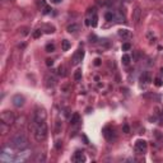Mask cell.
Wrapping results in <instances>:
<instances>
[{"label":"cell","instance_id":"obj_13","mask_svg":"<svg viewBox=\"0 0 163 163\" xmlns=\"http://www.w3.org/2000/svg\"><path fill=\"white\" fill-rule=\"evenodd\" d=\"M66 30H68L69 33H75V32L79 31V26L76 24V23H71V24L68 26V28H66Z\"/></svg>","mask_w":163,"mask_h":163},{"label":"cell","instance_id":"obj_6","mask_svg":"<svg viewBox=\"0 0 163 163\" xmlns=\"http://www.w3.org/2000/svg\"><path fill=\"white\" fill-rule=\"evenodd\" d=\"M84 57V51L83 49H79L78 51H75V54L73 55V57H71V64L73 65H78L82 60H83Z\"/></svg>","mask_w":163,"mask_h":163},{"label":"cell","instance_id":"obj_30","mask_svg":"<svg viewBox=\"0 0 163 163\" xmlns=\"http://www.w3.org/2000/svg\"><path fill=\"white\" fill-rule=\"evenodd\" d=\"M129 131H130L129 126H127V125H124V133H125V134H129Z\"/></svg>","mask_w":163,"mask_h":163},{"label":"cell","instance_id":"obj_20","mask_svg":"<svg viewBox=\"0 0 163 163\" xmlns=\"http://www.w3.org/2000/svg\"><path fill=\"white\" fill-rule=\"evenodd\" d=\"M54 50H55V46L52 44L46 45V52H54Z\"/></svg>","mask_w":163,"mask_h":163},{"label":"cell","instance_id":"obj_7","mask_svg":"<svg viewBox=\"0 0 163 163\" xmlns=\"http://www.w3.org/2000/svg\"><path fill=\"white\" fill-rule=\"evenodd\" d=\"M12 102H13L14 106L19 108V107H22L23 104H24V97H23V96H21V94H16V96H13Z\"/></svg>","mask_w":163,"mask_h":163},{"label":"cell","instance_id":"obj_27","mask_svg":"<svg viewBox=\"0 0 163 163\" xmlns=\"http://www.w3.org/2000/svg\"><path fill=\"white\" fill-rule=\"evenodd\" d=\"M46 65L47 66H52V65H54V60H52V59H47L46 60Z\"/></svg>","mask_w":163,"mask_h":163},{"label":"cell","instance_id":"obj_14","mask_svg":"<svg viewBox=\"0 0 163 163\" xmlns=\"http://www.w3.org/2000/svg\"><path fill=\"white\" fill-rule=\"evenodd\" d=\"M61 49H63V51H68L70 49V42L68 40H63L61 41Z\"/></svg>","mask_w":163,"mask_h":163},{"label":"cell","instance_id":"obj_29","mask_svg":"<svg viewBox=\"0 0 163 163\" xmlns=\"http://www.w3.org/2000/svg\"><path fill=\"white\" fill-rule=\"evenodd\" d=\"M61 147H63V142H56V149H60Z\"/></svg>","mask_w":163,"mask_h":163},{"label":"cell","instance_id":"obj_12","mask_svg":"<svg viewBox=\"0 0 163 163\" xmlns=\"http://www.w3.org/2000/svg\"><path fill=\"white\" fill-rule=\"evenodd\" d=\"M140 82H142V83H144V84H149L150 82H152L149 73H147V71H145V73H143V74L140 75Z\"/></svg>","mask_w":163,"mask_h":163},{"label":"cell","instance_id":"obj_4","mask_svg":"<svg viewBox=\"0 0 163 163\" xmlns=\"http://www.w3.org/2000/svg\"><path fill=\"white\" fill-rule=\"evenodd\" d=\"M46 119H47V112H46V110L42 108V107L36 108L35 116H33V121L41 122V121H46Z\"/></svg>","mask_w":163,"mask_h":163},{"label":"cell","instance_id":"obj_8","mask_svg":"<svg viewBox=\"0 0 163 163\" xmlns=\"http://www.w3.org/2000/svg\"><path fill=\"white\" fill-rule=\"evenodd\" d=\"M73 161L76 162V163H82V162H85V156H84V153L83 152H75V154L73 157Z\"/></svg>","mask_w":163,"mask_h":163},{"label":"cell","instance_id":"obj_15","mask_svg":"<svg viewBox=\"0 0 163 163\" xmlns=\"http://www.w3.org/2000/svg\"><path fill=\"white\" fill-rule=\"evenodd\" d=\"M78 122H79V113H74L73 117H71V120H70V124L71 125H76Z\"/></svg>","mask_w":163,"mask_h":163},{"label":"cell","instance_id":"obj_36","mask_svg":"<svg viewBox=\"0 0 163 163\" xmlns=\"http://www.w3.org/2000/svg\"><path fill=\"white\" fill-rule=\"evenodd\" d=\"M162 119H163V112H162Z\"/></svg>","mask_w":163,"mask_h":163},{"label":"cell","instance_id":"obj_34","mask_svg":"<svg viewBox=\"0 0 163 163\" xmlns=\"http://www.w3.org/2000/svg\"><path fill=\"white\" fill-rule=\"evenodd\" d=\"M52 1H54V3H60L61 0H52Z\"/></svg>","mask_w":163,"mask_h":163},{"label":"cell","instance_id":"obj_10","mask_svg":"<svg viewBox=\"0 0 163 163\" xmlns=\"http://www.w3.org/2000/svg\"><path fill=\"white\" fill-rule=\"evenodd\" d=\"M92 13V17H90V19H89V22H90V26L92 27H97V24H98V16H97V12H96V9H93V12H90Z\"/></svg>","mask_w":163,"mask_h":163},{"label":"cell","instance_id":"obj_2","mask_svg":"<svg viewBox=\"0 0 163 163\" xmlns=\"http://www.w3.org/2000/svg\"><path fill=\"white\" fill-rule=\"evenodd\" d=\"M47 125L45 121L41 122H33V134H35V139L37 142H44L47 138Z\"/></svg>","mask_w":163,"mask_h":163},{"label":"cell","instance_id":"obj_11","mask_svg":"<svg viewBox=\"0 0 163 163\" xmlns=\"http://www.w3.org/2000/svg\"><path fill=\"white\" fill-rule=\"evenodd\" d=\"M119 36L122 37V38H125V40H127V38L133 37V33H131V31H129V30H120L119 31Z\"/></svg>","mask_w":163,"mask_h":163},{"label":"cell","instance_id":"obj_25","mask_svg":"<svg viewBox=\"0 0 163 163\" xmlns=\"http://www.w3.org/2000/svg\"><path fill=\"white\" fill-rule=\"evenodd\" d=\"M154 84L157 85V87H162V80H161L159 78H157V79L154 80Z\"/></svg>","mask_w":163,"mask_h":163},{"label":"cell","instance_id":"obj_17","mask_svg":"<svg viewBox=\"0 0 163 163\" xmlns=\"http://www.w3.org/2000/svg\"><path fill=\"white\" fill-rule=\"evenodd\" d=\"M74 79H75V82H80L82 80V70L80 69H78L74 73Z\"/></svg>","mask_w":163,"mask_h":163},{"label":"cell","instance_id":"obj_26","mask_svg":"<svg viewBox=\"0 0 163 163\" xmlns=\"http://www.w3.org/2000/svg\"><path fill=\"white\" fill-rule=\"evenodd\" d=\"M38 7H40V8H45L46 7L45 0H38Z\"/></svg>","mask_w":163,"mask_h":163},{"label":"cell","instance_id":"obj_22","mask_svg":"<svg viewBox=\"0 0 163 163\" xmlns=\"http://www.w3.org/2000/svg\"><path fill=\"white\" fill-rule=\"evenodd\" d=\"M113 18H115V14L113 13H111V12L106 13V19H107V21H112Z\"/></svg>","mask_w":163,"mask_h":163},{"label":"cell","instance_id":"obj_9","mask_svg":"<svg viewBox=\"0 0 163 163\" xmlns=\"http://www.w3.org/2000/svg\"><path fill=\"white\" fill-rule=\"evenodd\" d=\"M140 17H142V9H140V7H136L135 10L133 13V21L138 24L139 21H140Z\"/></svg>","mask_w":163,"mask_h":163},{"label":"cell","instance_id":"obj_28","mask_svg":"<svg viewBox=\"0 0 163 163\" xmlns=\"http://www.w3.org/2000/svg\"><path fill=\"white\" fill-rule=\"evenodd\" d=\"M50 10H51V8L46 5V7L44 8V12H42V13H44V14H49V13H50Z\"/></svg>","mask_w":163,"mask_h":163},{"label":"cell","instance_id":"obj_35","mask_svg":"<svg viewBox=\"0 0 163 163\" xmlns=\"http://www.w3.org/2000/svg\"><path fill=\"white\" fill-rule=\"evenodd\" d=\"M152 1H158V0H152Z\"/></svg>","mask_w":163,"mask_h":163},{"label":"cell","instance_id":"obj_18","mask_svg":"<svg viewBox=\"0 0 163 163\" xmlns=\"http://www.w3.org/2000/svg\"><path fill=\"white\" fill-rule=\"evenodd\" d=\"M55 84V78H52V76H46V85H54Z\"/></svg>","mask_w":163,"mask_h":163},{"label":"cell","instance_id":"obj_3","mask_svg":"<svg viewBox=\"0 0 163 163\" xmlns=\"http://www.w3.org/2000/svg\"><path fill=\"white\" fill-rule=\"evenodd\" d=\"M0 120H1L3 122H5L7 125L10 126L16 122V115L12 111H9V110H5V111H3L1 115H0Z\"/></svg>","mask_w":163,"mask_h":163},{"label":"cell","instance_id":"obj_19","mask_svg":"<svg viewBox=\"0 0 163 163\" xmlns=\"http://www.w3.org/2000/svg\"><path fill=\"white\" fill-rule=\"evenodd\" d=\"M122 64L124 65H129V64H130V56H129V55H122Z\"/></svg>","mask_w":163,"mask_h":163},{"label":"cell","instance_id":"obj_21","mask_svg":"<svg viewBox=\"0 0 163 163\" xmlns=\"http://www.w3.org/2000/svg\"><path fill=\"white\" fill-rule=\"evenodd\" d=\"M57 71H59V75H61V76H65V68L64 66H59V69H57Z\"/></svg>","mask_w":163,"mask_h":163},{"label":"cell","instance_id":"obj_5","mask_svg":"<svg viewBox=\"0 0 163 163\" xmlns=\"http://www.w3.org/2000/svg\"><path fill=\"white\" fill-rule=\"evenodd\" d=\"M147 148H148V144L145 140H143V139H138L136 143H135V147H134V149H135L136 154H144L147 152Z\"/></svg>","mask_w":163,"mask_h":163},{"label":"cell","instance_id":"obj_33","mask_svg":"<svg viewBox=\"0 0 163 163\" xmlns=\"http://www.w3.org/2000/svg\"><path fill=\"white\" fill-rule=\"evenodd\" d=\"M122 3H125V4H129V3H133L134 0H121Z\"/></svg>","mask_w":163,"mask_h":163},{"label":"cell","instance_id":"obj_23","mask_svg":"<svg viewBox=\"0 0 163 163\" xmlns=\"http://www.w3.org/2000/svg\"><path fill=\"white\" fill-rule=\"evenodd\" d=\"M41 35H42V31L41 30H36L35 32H33V37H35V38L41 37Z\"/></svg>","mask_w":163,"mask_h":163},{"label":"cell","instance_id":"obj_16","mask_svg":"<svg viewBox=\"0 0 163 163\" xmlns=\"http://www.w3.org/2000/svg\"><path fill=\"white\" fill-rule=\"evenodd\" d=\"M8 126L9 125H7V124L3 122V121H1V124H0V129H1V134H3V135H5V134L8 133Z\"/></svg>","mask_w":163,"mask_h":163},{"label":"cell","instance_id":"obj_31","mask_svg":"<svg viewBox=\"0 0 163 163\" xmlns=\"http://www.w3.org/2000/svg\"><path fill=\"white\" fill-rule=\"evenodd\" d=\"M60 124H61V122H56V133H57V134L60 133Z\"/></svg>","mask_w":163,"mask_h":163},{"label":"cell","instance_id":"obj_1","mask_svg":"<svg viewBox=\"0 0 163 163\" xmlns=\"http://www.w3.org/2000/svg\"><path fill=\"white\" fill-rule=\"evenodd\" d=\"M10 145H12L13 149L23 152V150H26L28 148L30 142H28V138H27V135L24 133L19 131L17 134H14V135L10 138Z\"/></svg>","mask_w":163,"mask_h":163},{"label":"cell","instance_id":"obj_24","mask_svg":"<svg viewBox=\"0 0 163 163\" xmlns=\"http://www.w3.org/2000/svg\"><path fill=\"white\" fill-rule=\"evenodd\" d=\"M131 49V45L130 44H124L122 45V51H127V50H130Z\"/></svg>","mask_w":163,"mask_h":163},{"label":"cell","instance_id":"obj_32","mask_svg":"<svg viewBox=\"0 0 163 163\" xmlns=\"http://www.w3.org/2000/svg\"><path fill=\"white\" fill-rule=\"evenodd\" d=\"M99 64H101V60H99V59H96V60H94V65H96V66H98Z\"/></svg>","mask_w":163,"mask_h":163}]
</instances>
